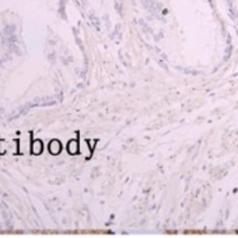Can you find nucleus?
<instances>
[{"label":"nucleus","instance_id":"1","mask_svg":"<svg viewBox=\"0 0 238 238\" xmlns=\"http://www.w3.org/2000/svg\"><path fill=\"white\" fill-rule=\"evenodd\" d=\"M32 136H34V132H30V137H31V143H30V150H31V154H34V156H39L42 153V150H44V143H42V140H39V139H32Z\"/></svg>","mask_w":238,"mask_h":238},{"label":"nucleus","instance_id":"2","mask_svg":"<svg viewBox=\"0 0 238 238\" xmlns=\"http://www.w3.org/2000/svg\"><path fill=\"white\" fill-rule=\"evenodd\" d=\"M48 149H49V153H50V154L56 156V154H59V153H60L62 144H60L59 140L53 139V140H50V142H49V146H48Z\"/></svg>","mask_w":238,"mask_h":238},{"label":"nucleus","instance_id":"3","mask_svg":"<svg viewBox=\"0 0 238 238\" xmlns=\"http://www.w3.org/2000/svg\"><path fill=\"white\" fill-rule=\"evenodd\" d=\"M1 143H3V140H1V137H0V146H1ZM4 154V151L1 150V147H0V156H3Z\"/></svg>","mask_w":238,"mask_h":238}]
</instances>
